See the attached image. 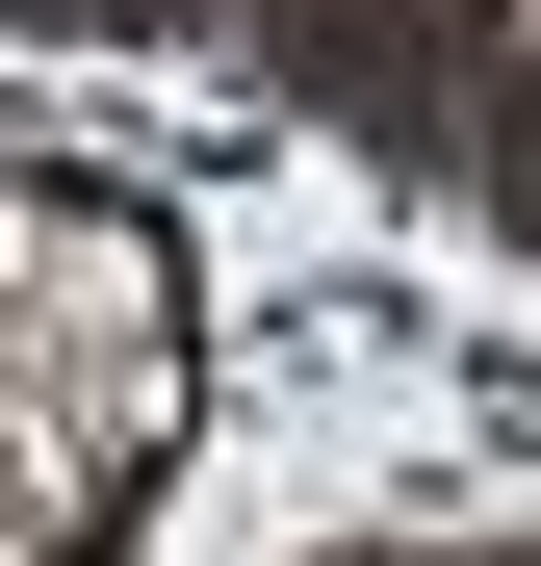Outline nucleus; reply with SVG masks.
<instances>
[{
	"label": "nucleus",
	"mask_w": 541,
	"mask_h": 566,
	"mask_svg": "<svg viewBox=\"0 0 541 566\" xmlns=\"http://www.w3.org/2000/svg\"><path fill=\"white\" fill-rule=\"evenodd\" d=\"M0 566H52V515H27V490H0Z\"/></svg>",
	"instance_id": "nucleus-1"
}]
</instances>
